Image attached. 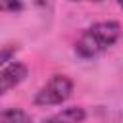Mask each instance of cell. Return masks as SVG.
<instances>
[{"label": "cell", "instance_id": "obj_1", "mask_svg": "<svg viewBox=\"0 0 123 123\" xmlns=\"http://www.w3.org/2000/svg\"><path fill=\"white\" fill-rule=\"evenodd\" d=\"M121 37V25L119 21H98L85 29L81 37L75 42V54L83 60H94L100 54H104L108 48H111Z\"/></svg>", "mask_w": 123, "mask_h": 123}, {"label": "cell", "instance_id": "obj_7", "mask_svg": "<svg viewBox=\"0 0 123 123\" xmlns=\"http://www.w3.org/2000/svg\"><path fill=\"white\" fill-rule=\"evenodd\" d=\"M13 54H15V46H4V48H0V67L6 65L8 62H12Z\"/></svg>", "mask_w": 123, "mask_h": 123}, {"label": "cell", "instance_id": "obj_4", "mask_svg": "<svg viewBox=\"0 0 123 123\" xmlns=\"http://www.w3.org/2000/svg\"><path fill=\"white\" fill-rule=\"evenodd\" d=\"M86 117V111L85 108L81 106H69V108H63L48 117L42 119V123H83Z\"/></svg>", "mask_w": 123, "mask_h": 123}, {"label": "cell", "instance_id": "obj_2", "mask_svg": "<svg viewBox=\"0 0 123 123\" xmlns=\"http://www.w3.org/2000/svg\"><path fill=\"white\" fill-rule=\"evenodd\" d=\"M73 92V81L67 75H54L50 77L35 94L33 102L35 106H58L62 102H65Z\"/></svg>", "mask_w": 123, "mask_h": 123}, {"label": "cell", "instance_id": "obj_6", "mask_svg": "<svg viewBox=\"0 0 123 123\" xmlns=\"http://www.w3.org/2000/svg\"><path fill=\"white\" fill-rule=\"evenodd\" d=\"M21 10H23V2L21 0H0V12L17 13Z\"/></svg>", "mask_w": 123, "mask_h": 123}, {"label": "cell", "instance_id": "obj_8", "mask_svg": "<svg viewBox=\"0 0 123 123\" xmlns=\"http://www.w3.org/2000/svg\"><path fill=\"white\" fill-rule=\"evenodd\" d=\"M73 2H100V0H73Z\"/></svg>", "mask_w": 123, "mask_h": 123}, {"label": "cell", "instance_id": "obj_5", "mask_svg": "<svg viewBox=\"0 0 123 123\" xmlns=\"http://www.w3.org/2000/svg\"><path fill=\"white\" fill-rule=\"evenodd\" d=\"M0 123H33V119L25 110L10 108V110L0 113Z\"/></svg>", "mask_w": 123, "mask_h": 123}, {"label": "cell", "instance_id": "obj_3", "mask_svg": "<svg viewBox=\"0 0 123 123\" xmlns=\"http://www.w3.org/2000/svg\"><path fill=\"white\" fill-rule=\"evenodd\" d=\"M29 75V67L21 62H10L2 71H0V96L21 85Z\"/></svg>", "mask_w": 123, "mask_h": 123}]
</instances>
